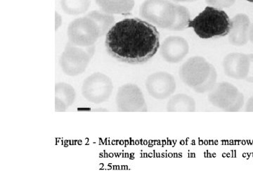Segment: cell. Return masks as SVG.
Returning <instances> with one entry per match:
<instances>
[{
	"label": "cell",
	"instance_id": "obj_7",
	"mask_svg": "<svg viewBox=\"0 0 253 190\" xmlns=\"http://www.w3.org/2000/svg\"><path fill=\"white\" fill-rule=\"evenodd\" d=\"M113 90L111 78L104 73H94L83 82L82 94L89 102L99 104L109 99Z\"/></svg>",
	"mask_w": 253,
	"mask_h": 190
},
{
	"label": "cell",
	"instance_id": "obj_9",
	"mask_svg": "<svg viewBox=\"0 0 253 190\" xmlns=\"http://www.w3.org/2000/svg\"><path fill=\"white\" fill-rule=\"evenodd\" d=\"M116 105L121 112H146L147 105L140 88L134 84H126L118 89Z\"/></svg>",
	"mask_w": 253,
	"mask_h": 190
},
{
	"label": "cell",
	"instance_id": "obj_26",
	"mask_svg": "<svg viewBox=\"0 0 253 190\" xmlns=\"http://www.w3.org/2000/svg\"><path fill=\"white\" fill-rule=\"evenodd\" d=\"M174 2H191V0H172Z\"/></svg>",
	"mask_w": 253,
	"mask_h": 190
},
{
	"label": "cell",
	"instance_id": "obj_19",
	"mask_svg": "<svg viewBox=\"0 0 253 190\" xmlns=\"http://www.w3.org/2000/svg\"><path fill=\"white\" fill-rule=\"evenodd\" d=\"M92 18L99 26L101 36L107 34L108 32L115 24V18L113 15L107 14L102 11H92L87 14Z\"/></svg>",
	"mask_w": 253,
	"mask_h": 190
},
{
	"label": "cell",
	"instance_id": "obj_12",
	"mask_svg": "<svg viewBox=\"0 0 253 190\" xmlns=\"http://www.w3.org/2000/svg\"><path fill=\"white\" fill-rule=\"evenodd\" d=\"M223 68L228 77L236 80H246L249 73V54L233 52L223 60Z\"/></svg>",
	"mask_w": 253,
	"mask_h": 190
},
{
	"label": "cell",
	"instance_id": "obj_21",
	"mask_svg": "<svg viewBox=\"0 0 253 190\" xmlns=\"http://www.w3.org/2000/svg\"><path fill=\"white\" fill-rule=\"evenodd\" d=\"M236 0H206V4L217 9H225L231 7L236 3Z\"/></svg>",
	"mask_w": 253,
	"mask_h": 190
},
{
	"label": "cell",
	"instance_id": "obj_27",
	"mask_svg": "<svg viewBox=\"0 0 253 190\" xmlns=\"http://www.w3.org/2000/svg\"><path fill=\"white\" fill-rule=\"evenodd\" d=\"M246 1H249V2H251L253 4V0H246Z\"/></svg>",
	"mask_w": 253,
	"mask_h": 190
},
{
	"label": "cell",
	"instance_id": "obj_18",
	"mask_svg": "<svg viewBox=\"0 0 253 190\" xmlns=\"http://www.w3.org/2000/svg\"><path fill=\"white\" fill-rule=\"evenodd\" d=\"M191 21L189 10L183 5L176 4L175 18L170 31H181L189 28Z\"/></svg>",
	"mask_w": 253,
	"mask_h": 190
},
{
	"label": "cell",
	"instance_id": "obj_5",
	"mask_svg": "<svg viewBox=\"0 0 253 190\" xmlns=\"http://www.w3.org/2000/svg\"><path fill=\"white\" fill-rule=\"evenodd\" d=\"M67 34L70 43L81 48L94 46L101 37L99 26L88 15L76 18L70 23Z\"/></svg>",
	"mask_w": 253,
	"mask_h": 190
},
{
	"label": "cell",
	"instance_id": "obj_20",
	"mask_svg": "<svg viewBox=\"0 0 253 190\" xmlns=\"http://www.w3.org/2000/svg\"><path fill=\"white\" fill-rule=\"evenodd\" d=\"M217 71H216L215 68L213 66L211 75H210L209 78H208L206 83L201 85V86L195 88L194 91L198 93H207V92H211L214 88V86L217 85Z\"/></svg>",
	"mask_w": 253,
	"mask_h": 190
},
{
	"label": "cell",
	"instance_id": "obj_8",
	"mask_svg": "<svg viewBox=\"0 0 253 190\" xmlns=\"http://www.w3.org/2000/svg\"><path fill=\"white\" fill-rule=\"evenodd\" d=\"M213 66L202 56L190 58L179 70L181 79L190 88L195 89L207 81Z\"/></svg>",
	"mask_w": 253,
	"mask_h": 190
},
{
	"label": "cell",
	"instance_id": "obj_22",
	"mask_svg": "<svg viewBox=\"0 0 253 190\" xmlns=\"http://www.w3.org/2000/svg\"><path fill=\"white\" fill-rule=\"evenodd\" d=\"M250 57V68L249 73L246 81L249 83H253V54H249Z\"/></svg>",
	"mask_w": 253,
	"mask_h": 190
},
{
	"label": "cell",
	"instance_id": "obj_1",
	"mask_svg": "<svg viewBox=\"0 0 253 190\" xmlns=\"http://www.w3.org/2000/svg\"><path fill=\"white\" fill-rule=\"evenodd\" d=\"M105 46L113 58L129 64L149 61L160 49V33L154 25L137 18L115 23L106 36Z\"/></svg>",
	"mask_w": 253,
	"mask_h": 190
},
{
	"label": "cell",
	"instance_id": "obj_14",
	"mask_svg": "<svg viewBox=\"0 0 253 190\" xmlns=\"http://www.w3.org/2000/svg\"><path fill=\"white\" fill-rule=\"evenodd\" d=\"M76 98L74 88L66 83H58L55 86V111L64 112L73 104Z\"/></svg>",
	"mask_w": 253,
	"mask_h": 190
},
{
	"label": "cell",
	"instance_id": "obj_15",
	"mask_svg": "<svg viewBox=\"0 0 253 190\" xmlns=\"http://www.w3.org/2000/svg\"><path fill=\"white\" fill-rule=\"evenodd\" d=\"M101 11L107 14H127L134 8V0H96Z\"/></svg>",
	"mask_w": 253,
	"mask_h": 190
},
{
	"label": "cell",
	"instance_id": "obj_4",
	"mask_svg": "<svg viewBox=\"0 0 253 190\" xmlns=\"http://www.w3.org/2000/svg\"><path fill=\"white\" fill-rule=\"evenodd\" d=\"M95 52L94 46L81 48L68 42L59 59L60 66L65 74L77 76L85 71Z\"/></svg>",
	"mask_w": 253,
	"mask_h": 190
},
{
	"label": "cell",
	"instance_id": "obj_23",
	"mask_svg": "<svg viewBox=\"0 0 253 190\" xmlns=\"http://www.w3.org/2000/svg\"><path fill=\"white\" fill-rule=\"evenodd\" d=\"M245 111L246 112H253V96H251L246 102Z\"/></svg>",
	"mask_w": 253,
	"mask_h": 190
},
{
	"label": "cell",
	"instance_id": "obj_3",
	"mask_svg": "<svg viewBox=\"0 0 253 190\" xmlns=\"http://www.w3.org/2000/svg\"><path fill=\"white\" fill-rule=\"evenodd\" d=\"M175 6L169 0H145L139 14L154 26L170 30L175 18Z\"/></svg>",
	"mask_w": 253,
	"mask_h": 190
},
{
	"label": "cell",
	"instance_id": "obj_2",
	"mask_svg": "<svg viewBox=\"0 0 253 190\" xmlns=\"http://www.w3.org/2000/svg\"><path fill=\"white\" fill-rule=\"evenodd\" d=\"M231 26V20L225 11L208 6L190 21L189 28H193L199 38L208 40L228 36Z\"/></svg>",
	"mask_w": 253,
	"mask_h": 190
},
{
	"label": "cell",
	"instance_id": "obj_6",
	"mask_svg": "<svg viewBox=\"0 0 253 190\" xmlns=\"http://www.w3.org/2000/svg\"><path fill=\"white\" fill-rule=\"evenodd\" d=\"M208 98L211 104L226 112H237L245 102L244 94L228 82L216 85Z\"/></svg>",
	"mask_w": 253,
	"mask_h": 190
},
{
	"label": "cell",
	"instance_id": "obj_10",
	"mask_svg": "<svg viewBox=\"0 0 253 190\" xmlns=\"http://www.w3.org/2000/svg\"><path fill=\"white\" fill-rule=\"evenodd\" d=\"M146 88L155 99H167L175 92L176 81L170 73L160 71L150 75L146 81Z\"/></svg>",
	"mask_w": 253,
	"mask_h": 190
},
{
	"label": "cell",
	"instance_id": "obj_28",
	"mask_svg": "<svg viewBox=\"0 0 253 190\" xmlns=\"http://www.w3.org/2000/svg\"><path fill=\"white\" fill-rule=\"evenodd\" d=\"M198 1V0H191V2H194V1Z\"/></svg>",
	"mask_w": 253,
	"mask_h": 190
},
{
	"label": "cell",
	"instance_id": "obj_17",
	"mask_svg": "<svg viewBox=\"0 0 253 190\" xmlns=\"http://www.w3.org/2000/svg\"><path fill=\"white\" fill-rule=\"evenodd\" d=\"M90 4V0H61L63 11L66 14L74 16L86 12Z\"/></svg>",
	"mask_w": 253,
	"mask_h": 190
},
{
	"label": "cell",
	"instance_id": "obj_11",
	"mask_svg": "<svg viewBox=\"0 0 253 190\" xmlns=\"http://www.w3.org/2000/svg\"><path fill=\"white\" fill-rule=\"evenodd\" d=\"M160 52L168 63H177L189 54V45L180 36H169L165 39L160 46Z\"/></svg>",
	"mask_w": 253,
	"mask_h": 190
},
{
	"label": "cell",
	"instance_id": "obj_24",
	"mask_svg": "<svg viewBox=\"0 0 253 190\" xmlns=\"http://www.w3.org/2000/svg\"><path fill=\"white\" fill-rule=\"evenodd\" d=\"M56 26H55V28H56V30L59 29L60 26L62 24V18H61V15L59 14V13L56 12Z\"/></svg>",
	"mask_w": 253,
	"mask_h": 190
},
{
	"label": "cell",
	"instance_id": "obj_25",
	"mask_svg": "<svg viewBox=\"0 0 253 190\" xmlns=\"http://www.w3.org/2000/svg\"><path fill=\"white\" fill-rule=\"evenodd\" d=\"M250 41L253 44V23L251 24V30H250Z\"/></svg>",
	"mask_w": 253,
	"mask_h": 190
},
{
	"label": "cell",
	"instance_id": "obj_13",
	"mask_svg": "<svg viewBox=\"0 0 253 190\" xmlns=\"http://www.w3.org/2000/svg\"><path fill=\"white\" fill-rule=\"evenodd\" d=\"M231 29L229 36V42L236 47L246 46L250 41L251 20L248 15L238 14L231 18Z\"/></svg>",
	"mask_w": 253,
	"mask_h": 190
},
{
	"label": "cell",
	"instance_id": "obj_16",
	"mask_svg": "<svg viewBox=\"0 0 253 190\" xmlns=\"http://www.w3.org/2000/svg\"><path fill=\"white\" fill-rule=\"evenodd\" d=\"M195 100L189 95L177 94L172 96L167 104L168 112H194L196 111Z\"/></svg>",
	"mask_w": 253,
	"mask_h": 190
}]
</instances>
